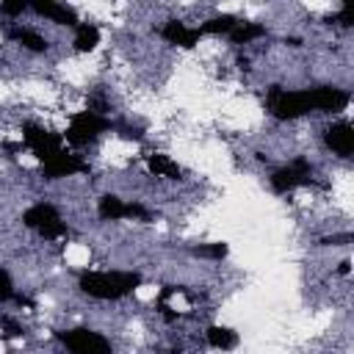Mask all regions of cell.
<instances>
[{
	"instance_id": "44dd1931",
	"label": "cell",
	"mask_w": 354,
	"mask_h": 354,
	"mask_svg": "<svg viewBox=\"0 0 354 354\" xmlns=\"http://www.w3.org/2000/svg\"><path fill=\"white\" fill-rule=\"evenodd\" d=\"M8 299H14V285H11L8 271H6V268H0V304H3V301H8Z\"/></svg>"
},
{
	"instance_id": "2e32d148",
	"label": "cell",
	"mask_w": 354,
	"mask_h": 354,
	"mask_svg": "<svg viewBox=\"0 0 354 354\" xmlns=\"http://www.w3.org/2000/svg\"><path fill=\"white\" fill-rule=\"evenodd\" d=\"M8 39L19 41V44H22L25 50H30V53H44V50H47V39L39 36L36 30H30V28H11V30H8Z\"/></svg>"
},
{
	"instance_id": "ba28073f",
	"label": "cell",
	"mask_w": 354,
	"mask_h": 354,
	"mask_svg": "<svg viewBox=\"0 0 354 354\" xmlns=\"http://www.w3.org/2000/svg\"><path fill=\"white\" fill-rule=\"evenodd\" d=\"M97 216H100L102 221H119V218L149 221V218H152V213H149L144 205H138V202H124V199H119V196H113V194H105V196L100 199Z\"/></svg>"
},
{
	"instance_id": "277c9868",
	"label": "cell",
	"mask_w": 354,
	"mask_h": 354,
	"mask_svg": "<svg viewBox=\"0 0 354 354\" xmlns=\"http://www.w3.org/2000/svg\"><path fill=\"white\" fill-rule=\"evenodd\" d=\"M22 224L28 227V230H33V232H39L41 238H64L69 230H66V224L61 221V216H58V210H55V205H50V202H36V205H30L25 213H22Z\"/></svg>"
},
{
	"instance_id": "83f0119b",
	"label": "cell",
	"mask_w": 354,
	"mask_h": 354,
	"mask_svg": "<svg viewBox=\"0 0 354 354\" xmlns=\"http://www.w3.org/2000/svg\"><path fill=\"white\" fill-rule=\"evenodd\" d=\"M348 266H351V263H348V260H343V263H340V274H348Z\"/></svg>"
},
{
	"instance_id": "cb8c5ba5",
	"label": "cell",
	"mask_w": 354,
	"mask_h": 354,
	"mask_svg": "<svg viewBox=\"0 0 354 354\" xmlns=\"http://www.w3.org/2000/svg\"><path fill=\"white\" fill-rule=\"evenodd\" d=\"M113 130H116L122 138H127V141H141V130H138V127H130V124H119V122H113Z\"/></svg>"
},
{
	"instance_id": "8992f818",
	"label": "cell",
	"mask_w": 354,
	"mask_h": 354,
	"mask_svg": "<svg viewBox=\"0 0 354 354\" xmlns=\"http://www.w3.org/2000/svg\"><path fill=\"white\" fill-rule=\"evenodd\" d=\"M58 340L66 346L69 354H113L111 343L88 326H75V329L58 332Z\"/></svg>"
},
{
	"instance_id": "7402d4cb",
	"label": "cell",
	"mask_w": 354,
	"mask_h": 354,
	"mask_svg": "<svg viewBox=\"0 0 354 354\" xmlns=\"http://www.w3.org/2000/svg\"><path fill=\"white\" fill-rule=\"evenodd\" d=\"M22 11H28V3H25V0H11V3H0V14H6V17H19Z\"/></svg>"
},
{
	"instance_id": "d4e9b609",
	"label": "cell",
	"mask_w": 354,
	"mask_h": 354,
	"mask_svg": "<svg viewBox=\"0 0 354 354\" xmlns=\"http://www.w3.org/2000/svg\"><path fill=\"white\" fill-rule=\"evenodd\" d=\"M340 243H351V232H340V235H326V238H321V246H340Z\"/></svg>"
},
{
	"instance_id": "5bb4252c",
	"label": "cell",
	"mask_w": 354,
	"mask_h": 354,
	"mask_svg": "<svg viewBox=\"0 0 354 354\" xmlns=\"http://www.w3.org/2000/svg\"><path fill=\"white\" fill-rule=\"evenodd\" d=\"M147 169H149L155 177H166V180H180V177H183V169H180L171 158H166V155H160V152L147 155Z\"/></svg>"
},
{
	"instance_id": "3957f363",
	"label": "cell",
	"mask_w": 354,
	"mask_h": 354,
	"mask_svg": "<svg viewBox=\"0 0 354 354\" xmlns=\"http://www.w3.org/2000/svg\"><path fill=\"white\" fill-rule=\"evenodd\" d=\"M105 130H113V122L108 116H97L91 111H77V113H72V119L66 124V133L61 138L69 147H86L88 141H94Z\"/></svg>"
},
{
	"instance_id": "30bf717a",
	"label": "cell",
	"mask_w": 354,
	"mask_h": 354,
	"mask_svg": "<svg viewBox=\"0 0 354 354\" xmlns=\"http://www.w3.org/2000/svg\"><path fill=\"white\" fill-rule=\"evenodd\" d=\"M310 91V108L313 111H324V113H337L348 108V94L343 88H332V86H318V88H307Z\"/></svg>"
},
{
	"instance_id": "e0dca14e",
	"label": "cell",
	"mask_w": 354,
	"mask_h": 354,
	"mask_svg": "<svg viewBox=\"0 0 354 354\" xmlns=\"http://www.w3.org/2000/svg\"><path fill=\"white\" fill-rule=\"evenodd\" d=\"M205 337H207V343L213 348H221V351H230V348L238 346V335L230 326H207Z\"/></svg>"
},
{
	"instance_id": "d6986e66",
	"label": "cell",
	"mask_w": 354,
	"mask_h": 354,
	"mask_svg": "<svg viewBox=\"0 0 354 354\" xmlns=\"http://www.w3.org/2000/svg\"><path fill=\"white\" fill-rule=\"evenodd\" d=\"M238 22H241L238 17H232V14H221V17H213V19L202 22L199 30H202V36H205V33H230Z\"/></svg>"
},
{
	"instance_id": "7a4b0ae2",
	"label": "cell",
	"mask_w": 354,
	"mask_h": 354,
	"mask_svg": "<svg viewBox=\"0 0 354 354\" xmlns=\"http://www.w3.org/2000/svg\"><path fill=\"white\" fill-rule=\"evenodd\" d=\"M266 108L271 111V116L277 119H299L304 113H310V91H288L282 86H271L266 94Z\"/></svg>"
},
{
	"instance_id": "9c48e42d",
	"label": "cell",
	"mask_w": 354,
	"mask_h": 354,
	"mask_svg": "<svg viewBox=\"0 0 354 354\" xmlns=\"http://www.w3.org/2000/svg\"><path fill=\"white\" fill-rule=\"evenodd\" d=\"M77 171H88V163L66 149H61L58 155H53L50 160L41 163V174L47 180H61V177H69V174H77Z\"/></svg>"
},
{
	"instance_id": "484cf974",
	"label": "cell",
	"mask_w": 354,
	"mask_h": 354,
	"mask_svg": "<svg viewBox=\"0 0 354 354\" xmlns=\"http://www.w3.org/2000/svg\"><path fill=\"white\" fill-rule=\"evenodd\" d=\"M0 324H3V329H6V335H8V337H19V335L25 332V329H22L17 321H11V318H3Z\"/></svg>"
},
{
	"instance_id": "7c38bea8",
	"label": "cell",
	"mask_w": 354,
	"mask_h": 354,
	"mask_svg": "<svg viewBox=\"0 0 354 354\" xmlns=\"http://www.w3.org/2000/svg\"><path fill=\"white\" fill-rule=\"evenodd\" d=\"M160 36H163L169 44H174V47L191 50V47H196V41L202 39V30H199V28H188V25L180 22V19H169V22L160 28Z\"/></svg>"
},
{
	"instance_id": "9a60e30c",
	"label": "cell",
	"mask_w": 354,
	"mask_h": 354,
	"mask_svg": "<svg viewBox=\"0 0 354 354\" xmlns=\"http://www.w3.org/2000/svg\"><path fill=\"white\" fill-rule=\"evenodd\" d=\"M100 44V28L88 22H77L75 28V50L77 53H91Z\"/></svg>"
},
{
	"instance_id": "4316f807",
	"label": "cell",
	"mask_w": 354,
	"mask_h": 354,
	"mask_svg": "<svg viewBox=\"0 0 354 354\" xmlns=\"http://www.w3.org/2000/svg\"><path fill=\"white\" fill-rule=\"evenodd\" d=\"M335 19H337V22H340V25H343V28H348V25H351V22H354V19H351V6H348V3H346V6H343V8H340V14H337V17H335Z\"/></svg>"
},
{
	"instance_id": "603a6c76",
	"label": "cell",
	"mask_w": 354,
	"mask_h": 354,
	"mask_svg": "<svg viewBox=\"0 0 354 354\" xmlns=\"http://www.w3.org/2000/svg\"><path fill=\"white\" fill-rule=\"evenodd\" d=\"M86 111H91V113H97V116H105V113H108V102H105V97H102V94H91Z\"/></svg>"
},
{
	"instance_id": "6da1fadb",
	"label": "cell",
	"mask_w": 354,
	"mask_h": 354,
	"mask_svg": "<svg viewBox=\"0 0 354 354\" xmlns=\"http://www.w3.org/2000/svg\"><path fill=\"white\" fill-rule=\"evenodd\" d=\"M141 274L136 271H83L77 277V288L91 296V299H102V301H113L122 299L127 293H133L141 285Z\"/></svg>"
},
{
	"instance_id": "4fadbf2b",
	"label": "cell",
	"mask_w": 354,
	"mask_h": 354,
	"mask_svg": "<svg viewBox=\"0 0 354 354\" xmlns=\"http://www.w3.org/2000/svg\"><path fill=\"white\" fill-rule=\"evenodd\" d=\"M28 8H33L39 17H47V19L58 22V25L77 28V14H75L69 6H64V3H53V0H33V3H28Z\"/></svg>"
},
{
	"instance_id": "52a82bcc",
	"label": "cell",
	"mask_w": 354,
	"mask_h": 354,
	"mask_svg": "<svg viewBox=\"0 0 354 354\" xmlns=\"http://www.w3.org/2000/svg\"><path fill=\"white\" fill-rule=\"evenodd\" d=\"M313 183H315L313 180V166H310L307 158H296V160H290L288 166H282L271 174V188L277 194H288L299 185H313Z\"/></svg>"
},
{
	"instance_id": "5b68a950",
	"label": "cell",
	"mask_w": 354,
	"mask_h": 354,
	"mask_svg": "<svg viewBox=\"0 0 354 354\" xmlns=\"http://www.w3.org/2000/svg\"><path fill=\"white\" fill-rule=\"evenodd\" d=\"M22 147H28L36 155V160L44 163V160H50L53 155H58L64 149V138L58 133L47 130V127H39V124L28 122L22 127Z\"/></svg>"
},
{
	"instance_id": "ac0fdd59",
	"label": "cell",
	"mask_w": 354,
	"mask_h": 354,
	"mask_svg": "<svg viewBox=\"0 0 354 354\" xmlns=\"http://www.w3.org/2000/svg\"><path fill=\"white\" fill-rule=\"evenodd\" d=\"M227 36H230V41H232V44H249L252 39L266 36V28H263V25H257V22H238Z\"/></svg>"
},
{
	"instance_id": "ffe728a7",
	"label": "cell",
	"mask_w": 354,
	"mask_h": 354,
	"mask_svg": "<svg viewBox=\"0 0 354 354\" xmlns=\"http://www.w3.org/2000/svg\"><path fill=\"white\" fill-rule=\"evenodd\" d=\"M227 252H230L227 243H199V246L191 249V254L207 257V260H221V257H227Z\"/></svg>"
},
{
	"instance_id": "8fae6325",
	"label": "cell",
	"mask_w": 354,
	"mask_h": 354,
	"mask_svg": "<svg viewBox=\"0 0 354 354\" xmlns=\"http://www.w3.org/2000/svg\"><path fill=\"white\" fill-rule=\"evenodd\" d=\"M324 141L332 152H337L340 158H348L354 152V127L348 122H335L324 130Z\"/></svg>"
}]
</instances>
